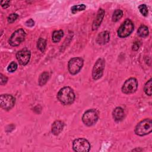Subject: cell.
Returning a JSON list of instances; mask_svg holds the SVG:
<instances>
[{"label":"cell","mask_w":152,"mask_h":152,"mask_svg":"<svg viewBox=\"0 0 152 152\" xmlns=\"http://www.w3.org/2000/svg\"><path fill=\"white\" fill-rule=\"evenodd\" d=\"M138 9H139L140 12H141V14L142 15H144L145 17L147 16L148 11V8H147V5L145 4H141V5H140L138 6Z\"/></svg>","instance_id":"23"},{"label":"cell","mask_w":152,"mask_h":152,"mask_svg":"<svg viewBox=\"0 0 152 152\" xmlns=\"http://www.w3.org/2000/svg\"><path fill=\"white\" fill-rule=\"evenodd\" d=\"M31 56L30 51L27 49H22L16 54V58L19 63L22 65L28 64Z\"/></svg>","instance_id":"11"},{"label":"cell","mask_w":152,"mask_h":152,"mask_svg":"<svg viewBox=\"0 0 152 152\" xmlns=\"http://www.w3.org/2000/svg\"><path fill=\"white\" fill-rule=\"evenodd\" d=\"M64 36V31L62 30L54 31L52 33V39L54 43L59 42Z\"/></svg>","instance_id":"16"},{"label":"cell","mask_w":152,"mask_h":152,"mask_svg":"<svg viewBox=\"0 0 152 152\" xmlns=\"http://www.w3.org/2000/svg\"><path fill=\"white\" fill-rule=\"evenodd\" d=\"M138 48H139V45L137 42L134 43L132 46V49L134 50H137L138 49Z\"/></svg>","instance_id":"29"},{"label":"cell","mask_w":152,"mask_h":152,"mask_svg":"<svg viewBox=\"0 0 152 152\" xmlns=\"http://www.w3.org/2000/svg\"><path fill=\"white\" fill-rule=\"evenodd\" d=\"M26 36L25 31L23 28H19L12 34L9 39V43L12 46H18L24 40Z\"/></svg>","instance_id":"6"},{"label":"cell","mask_w":152,"mask_h":152,"mask_svg":"<svg viewBox=\"0 0 152 152\" xmlns=\"http://www.w3.org/2000/svg\"><path fill=\"white\" fill-rule=\"evenodd\" d=\"M10 1H2L1 2V7L3 8H7L10 6Z\"/></svg>","instance_id":"27"},{"label":"cell","mask_w":152,"mask_h":152,"mask_svg":"<svg viewBox=\"0 0 152 152\" xmlns=\"http://www.w3.org/2000/svg\"><path fill=\"white\" fill-rule=\"evenodd\" d=\"M86 7L84 4H79V5H74L71 8V12L72 14H75L77 12L81 11H83L86 9Z\"/></svg>","instance_id":"22"},{"label":"cell","mask_w":152,"mask_h":152,"mask_svg":"<svg viewBox=\"0 0 152 152\" xmlns=\"http://www.w3.org/2000/svg\"><path fill=\"white\" fill-rule=\"evenodd\" d=\"M110 40V34L108 31H103L100 32L97 36L96 42L99 45H104Z\"/></svg>","instance_id":"13"},{"label":"cell","mask_w":152,"mask_h":152,"mask_svg":"<svg viewBox=\"0 0 152 152\" xmlns=\"http://www.w3.org/2000/svg\"><path fill=\"white\" fill-rule=\"evenodd\" d=\"M98 118L99 116L97 110L94 109H91L84 112L82 116V121L86 125L90 126L96 123Z\"/></svg>","instance_id":"3"},{"label":"cell","mask_w":152,"mask_h":152,"mask_svg":"<svg viewBox=\"0 0 152 152\" xmlns=\"http://www.w3.org/2000/svg\"><path fill=\"white\" fill-rule=\"evenodd\" d=\"M134 30V24L129 19H126L118 30V36L121 38L128 37Z\"/></svg>","instance_id":"4"},{"label":"cell","mask_w":152,"mask_h":152,"mask_svg":"<svg viewBox=\"0 0 152 152\" xmlns=\"http://www.w3.org/2000/svg\"><path fill=\"white\" fill-rule=\"evenodd\" d=\"M152 121L150 119H144L140 121L135 128V133L139 136H144L151 133Z\"/></svg>","instance_id":"2"},{"label":"cell","mask_w":152,"mask_h":152,"mask_svg":"<svg viewBox=\"0 0 152 152\" xmlns=\"http://www.w3.org/2000/svg\"><path fill=\"white\" fill-rule=\"evenodd\" d=\"M64 123L61 121H55L52 125V132L55 135H59L62 131Z\"/></svg>","instance_id":"14"},{"label":"cell","mask_w":152,"mask_h":152,"mask_svg":"<svg viewBox=\"0 0 152 152\" xmlns=\"http://www.w3.org/2000/svg\"><path fill=\"white\" fill-rule=\"evenodd\" d=\"M15 98L8 94H5L1 95L0 97V104L1 107L4 110H8L11 109L15 104Z\"/></svg>","instance_id":"9"},{"label":"cell","mask_w":152,"mask_h":152,"mask_svg":"<svg viewBox=\"0 0 152 152\" xmlns=\"http://www.w3.org/2000/svg\"><path fill=\"white\" fill-rule=\"evenodd\" d=\"M104 15V10L102 8H99V10L97 13L96 17L95 20H94L93 24H92L93 30H96L99 27V26L101 24V23L103 20Z\"/></svg>","instance_id":"12"},{"label":"cell","mask_w":152,"mask_h":152,"mask_svg":"<svg viewBox=\"0 0 152 152\" xmlns=\"http://www.w3.org/2000/svg\"><path fill=\"white\" fill-rule=\"evenodd\" d=\"M104 68V61L102 58H99L92 70V77L94 80H97L100 78L103 75Z\"/></svg>","instance_id":"10"},{"label":"cell","mask_w":152,"mask_h":152,"mask_svg":"<svg viewBox=\"0 0 152 152\" xmlns=\"http://www.w3.org/2000/svg\"><path fill=\"white\" fill-rule=\"evenodd\" d=\"M90 144L89 142L82 138L75 139L72 142V148L75 151L87 152L90 150Z\"/></svg>","instance_id":"7"},{"label":"cell","mask_w":152,"mask_h":152,"mask_svg":"<svg viewBox=\"0 0 152 152\" xmlns=\"http://www.w3.org/2000/svg\"><path fill=\"white\" fill-rule=\"evenodd\" d=\"M17 69V63H15V62H11L8 68H7V70L8 72H14L16 69Z\"/></svg>","instance_id":"24"},{"label":"cell","mask_w":152,"mask_h":152,"mask_svg":"<svg viewBox=\"0 0 152 152\" xmlns=\"http://www.w3.org/2000/svg\"><path fill=\"white\" fill-rule=\"evenodd\" d=\"M25 24L27 27H32L34 25V21L33 19L30 18L28 20H27Z\"/></svg>","instance_id":"28"},{"label":"cell","mask_w":152,"mask_h":152,"mask_svg":"<svg viewBox=\"0 0 152 152\" xmlns=\"http://www.w3.org/2000/svg\"><path fill=\"white\" fill-rule=\"evenodd\" d=\"M137 33L139 36H140L141 37H145L148 35L149 30L147 26H145L144 25H142L138 29Z\"/></svg>","instance_id":"17"},{"label":"cell","mask_w":152,"mask_h":152,"mask_svg":"<svg viewBox=\"0 0 152 152\" xmlns=\"http://www.w3.org/2000/svg\"><path fill=\"white\" fill-rule=\"evenodd\" d=\"M57 98L62 104L64 105L70 104L75 100V94L71 87H64L58 91Z\"/></svg>","instance_id":"1"},{"label":"cell","mask_w":152,"mask_h":152,"mask_svg":"<svg viewBox=\"0 0 152 152\" xmlns=\"http://www.w3.org/2000/svg\"><path fill=\"white\" fill-rule=\"evenodd\" d=\"M151 86H152V80L150 79L145 84L144 87V91L145 93L148 96H151L152 94L151 90Z\"/></svg>","instance_id":"19"},{"label":"cell","mask_w":152,"mask_h":152,"mask_svg":"<svg viewBox=\"0 0 152 152\" xmlns=\"http://www.w3.org/2000/svg\"><path fill=\"white\" fill-rule=\"evenodd\" d=\"M0 75H1V81H0L1 85L5 84L8 81V78L5 75H4L2 74H1Z\"/></svg>","instance_id":"26"},{"label":"cell","mask_w":152,"mask_h":152,"mask_svg":"<svg viewBox=\"0 0 152 152\" xmlns=\"http://www.w3.org/2000/svg\"><path fill=\"white\" fill-rule=\"evenodd\" d=\"M138 88V81L135 78L126 80L122 87V91L125 94H132L136 91Z\"/></svg>","instance_id":"8"},{"label":"cell","mask_w":152,"mask_h":152,"mask_svg":"<svg viewBox=\"0 0 152 152\" xmlns=\"http://www.w3.org/2000/svg\"><path fill=\"white\" fill-rule=\"evenodd\" d=\"M113 117L115 121L119 122L122 121L124 117V110L121 107H116L112 113Z\"/></svg>","instance_id":"15"},{"label":"cell","mask_w":152,"mask_h":152,"mask_svg":"<svg viewBox=\"0 0 152 152\" xmlns=\"http://www.w3.org/2000/svg\"><path fill=\"white\" fill-rule=\"evenodd\" d=\"M49 77V73L48 72H43L39 77V84L41 86L45 85L48 81Z\"/></svg>","instance_id":"18"},{"label":"cell","mask_w":152,"mask_h":152,"mask_svg":"<svg viewBox=\"0 0 152 152\" xmlns=\"http://www.w3.org/2000/svg\"><path fill=\"white\" fill-rule=\"evenodd\" d=\"M83 59L80 57L71 58L68 64V69L69 73L75 75L80 72L83 65Z\"/></svg>","instance_id":"5"},{"label":"cell","mask_w":152,"mask_h":152,"mask_svg":"<svg viewBox=\"0 0 152 152\" xmlns=\"http://www.w3.org/2000/svg\"><path fill=\"white\" fill-rule=\"evenodd\" d=\"M18 14H15V13H12V14H11L8 17V18H7V20H8V22L9 23H12L13 22H14L16 19L18 18Z\"/></svg>","instance_id":"25"},{"label":"cell","mask_w":152,"mask_h":152,"mask_svg":"<svg viewBox=\"0 0 152 152\" xmlns=\"http://www.w3.org/2000/svg\"><path fill=\"white\" fill-rule=\"evenodd\" d=\"M123 15V12L121 10L117 9L116 10L112 15V21L114 22L118 21Z\"/></svg>","instance_id":"20"},{"label":"cell","mask_w":152,"mask_h":152,"mask_svg":"<svg viewBox=\"0 0 152 152\" xmlns=\"http://www.w3.org/2000/svg\"><path fill=\"white\" fill-rule=\"evenodd\" d=\"M46 41L45 39L40 37L38 41H37V48L42 52H43L45 50L46 48Z\"/></svg>","instance_id":"21"}]
</instances>
